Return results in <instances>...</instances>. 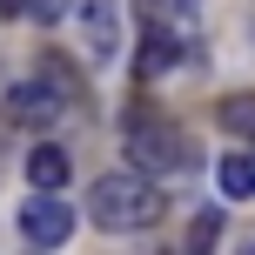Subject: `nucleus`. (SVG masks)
Wrapping results in <instances>:
<instances>
[{
  "label": "nucleus",
  "instance_id": "nucleus-14",
  "mask_svg": "<svg viewBox=\"0 0 255 255\" xmlns=\"http://www.w3.org/2000/svg\"><path fill=\"white\" fill-rule=\"evenodd\" d=\"M175 255H181V249H175Z\"/></svg>",
  "mask_w": 255,
  "mask_h": 255
},
{
  "label": "nucleus",
  "instance_id": "nucleus-9",
  "mask_svg": "<svg viewBox=\"0 0 255 255\" xmlns=\"http://www.w3.org/2000/svg\"><path fill=\"white\" fill-rule=\"evenodd\" d=\"M181 54H188V40H181V34H161V27H148V47H141V74H168Z\"/></svg>",
  "mask_w": 255,
  "mask_h": 255
},
{
  "label": "nucleus",
  "instance_id": "nucleus-5",
  "mask_svg": "<svg viewBox=\"0 0 255 255\" xmlns=\"http://www.w3.org/2000/svg\"><path fill=\"white\" fill-rule=\"evenodd\" d=\"M67 108V94H54L47 81H20V88H7V121L13 128H54Z\"/></svg>",
  "mask_w": 255,
  "mask_h": 255
},
{
  "label": "nucleus",
  "instance_id": "nucleus-2",
  "mask_svg": "<svg viewBox=\"0 0 255 255\" xmlns=\"http://www.w3.org/2000/svg\"><path fill=\"white\" fill-rule=\"evenodd\" d=\"M128 154H134L141 168H195V154H188V134H181L175 121H148V115H134L128 121Z\"/></svg>",
  "mask_w": 255,
  "mask_h": 255
},
{
  "label": "nucleus",
  "instance_id": "nucleus-13",
  "mask_svg": "<svg viewBox=\"0 0 255 255\" xmlns=\"http://www.w3.org/2000/svg\"><path fill=\"white\" fill-rule=\"evenodd\" d=\"M242 255H255V242H249V249H242Z\"/></svg>",
  "mask_w": 255,
  "mask_h": 255
},
{
  "label": "nucleus",
  "instance_id": "nucleus-11",
  "mask_svg": "<svg viewBox=\"0 0 255 255\" xmlns=\"http://www.w3.org/2000/svg\"><path fill=\"white\" fill-rule=\"evenodd\" d=\"M215 235H222V215H215V208H202V215H195V229H188V249H181V255H208V249H215Z\"/></svg>",
  "mask_w": 255,
  "mask_h": 255
},
{
  "label": "nucleus",
  "instance_id": "nucleus-6",
  "mask_svg": "<svg viewBox=\"0 0 255 255\" xmlns=\"http://www.w3.org/2000/svg\"><path fill=\"white\" fill-rule=\"evenodd\" d=\"M67 175H74V161H67V148H54V141H40V148L27 154V181H34V188L61 195V188H67Z\"/></svg>",
  "mask_w": 255,
  "mask_h": 255
},
{
  "label": "nucleus",
  "instance_id": "nucleus-4",
  "mask_svg": "<svg viewBox=\"0 0 255 255\" xmlns=\"http://www.w3.org/2000/svg\"><path fill=\"white\" fill-rule=\"evenodd\" d=\"M20 235L34 249H61L67 235H74V208L61 202V195H47V188H34V202L20 208Z\"/></svg>",
  "mask_w": 255,
  "mask_h": 255
},
{
  "label": "nucleus",
  "instance_id": "nucleus-12",
  "mask_svg": "<svg viewBox=\"0 0 255 255\" xmlns=\"http://www.w3.org/2000/svg\"><path fill=\"white\" fill-rule=\"evenodd\" d=\"M13 13H34V0H0V20H13Z\"/></svg>",
  "mask_w": 255,
  "mask_h": 255
},
{
  "label": "nucleus",
  "instance_id": "nucleus-8",
  "mask_svg": "<svg viewBox=\"0 0 255 255\" xmlns=\"http://www.w3.org/2000/svg\"><path fill=\"white\" fill-rule=\"evenodd\" d=\"M215 181H222V195H229V202H255V154H249V148L229 154V161L215 168Z\"/></svg>",
  "mask_w": 255,
  "mask_h": 255
},
{
  "label": "nucleus",
  "instance_id": "nucleus-7",
  "mask_svg": "<svg viewBox=\"0 0 255 255\" xmlns=\"http://www.w3.org/2000/svg\"><path fill=\"white\" fill-rule=\"evenodd\" d=\"M134 13H141L148 27H161V34L195 40V0H134Z\"/></svg>",
  "mask_w": 255,
  "mask_h": 255
},
{
  "label": "nucleus",
  "instance_id": "nucleus-1",
  "mask_svg": "<svg viewBox=\"0 0 255 255\" xmlns=\"http://www.w3.org/2000/svg\"><path fill=\"white\" fill-rule=\"evenodd\" d=\"M88 215H94V229H108V235H134V229H154V222L168 215V202H161V188H154L148 175H101L88 188Z\"/></svg>",
  "mask_w": 255,
  "mask_h": 255
},
{
  "label": "nucleus",
  "instance_id": "nucleus-3",
  "mask_svg": "<svg viewBox=\"0 0 255 255\" xmlns=\"http://www.w3.org/2000/svg\"><path fill=\"white\" fill-rule=\"evenodd\" d=\"M67 13H74V27H81V47H88V61H115V54H121L115 0H67Z\"/></svg>",
  "mask_w": 255,
  "mask_h": 255
},
{
  "label": "nucleus",
  "instance_id": "nucleus-10",
  "mask_svg": "<svg viewBox=\"0 0 255 255\" xmlns=\"http://www.w3.org/2000/svg\"><path fill=\"white\" fill-rule=\"evenodd\" d=\"M222 128L255 141V94H229V101H222Z\"/></svg>",
  "mask_w": 255,
  "mask_h": 255
}]
</instances>
